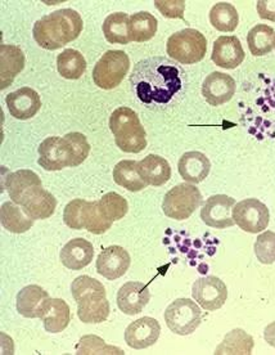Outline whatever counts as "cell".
<instances>
[{"label":"cell","instance_id":"21","mask_svg":"<svg viewBox=\"0 0 275 355\" xmlns=\"http://www.w3.org/2000/svg\"><path fill=\"white\" fill-rule=\"evenodd\" d=\"M25 67V54L17 45H0V75L1 89L10 87L15 78Z\"/></svg>","mask_w":275,"mask_h":355},{"label":"cell","instance_id":"12","mask_svg":"<svg viewBox=\"0 0 275 355\" xmlns=\"http://www.w3.org/2000/svg\"><path fill=\"white\" fill-rule=\"evenodd\" d=\"M160 334L159 320L151 317H143L127 326L125 331V343L132 349L142 350L154 345L160 338Z\"/></svg>","mask_w":275,"mask_h":355},{"label":"cell","instance_id":"16","mask_svg":"<svg viewBox=\"0 0 275 355\" xmlns=\"http://www.w3.org/2000/svg\"><path fill=\"white\" fill-rule=\"evenodd\" d=\"M6 103L8 106L9 114L17 120L33 119L42 107L39 93L28 87L9 93L6 97Z\"/></svg>","mask_w":275,"mask_h":355},{"label":"cell","instance_id":"44","mask_svg":"<svg viewBox=\"0 0 275 355\" xmlns=\"http://www.w3.org/2000/svg\"><path fill=\"white\" fill-rule=\"evenodd\" d=\"M264 338L270 347H275V322L267 324L264 331Z\"/></svg>","mask_w":275,"mask_h":355},{"label":"cell","instance_id":"14","mask_svg":"<svg viewBox=\"0 0 275 355\" xmlns=\"http://www.w3.org/2000/svg\"><path fill=\"white\" fill-rule=\"evenodd\" d=\"M236 93V81L231 75L213 71L204 79L202 96L206 102L213 107L222 106L229 102Z\"/></svg>","mask_w":275,"mask_h":355},{"label":"cell","instance_id":"32","mask_svg":"<svg viewBox=\"0 0 275 355\" xmlns=\"http://www.w3.org/2000/svg\"><path fill=\"white\" fill-rule=\"evenodd\" d=\"M57 70L67 80H78L87 70L84 55L76 49H66L57 57Z\"/></svg>","mask_w":275,"mask_h":355},{"label":"cell","instance_id":"26","mask_svg":"<svg viewBox=\"0 0 275 355\" xmlns=\"http://www.w3.org/2000/svg\"><path fill=\"white\" fill-rule=\"evenodd\" d=\"M111 311L106 295H94L78 302V317L84 323H102Z\"/></svg>","mask_w":275,"mask_h":355},{"label":"cell","instance_id":"31","mask_svg":"<svg viewBox=\"0 0 275 355\" xmlns=\"http://www.w3.org/2000/svg\"><path fill=\"white\" fill-rule=\"evenodd\" d=\"M159 22L150 12L134 13L129 22V35L132 42L144 43L151 40L157 33Z\"/></svg>","mask_w":275,"mask_h":355},{"label":"cell","instance_id":"23","mask_svg":"<svg viewBox=\"0 0 275 355\" xmlns=\"http://www.w3.org/2000/svg\"><path fill=\"white\" fill-rule=\"evenodd\" d=\"M138 171L148 186H163L171 178L169 162L159 155H148L142 161H138Z\"/></svg>","mask_w":275,"mask_h":355},{"label":"cell","instance_id":"40","mask_svg":"<svg viewBox=\"0 0 275 355\" xmlns=\"http://www.w3.org/2000/svg\"><path fill=\"white\" fill-rule=\"evenodd\" d=\"M87 205V200L76 198L72 200L71 202L66 205L64 213H63V220L64 224L71 230H85L84 225V209Z\"/></svg>","mask_w":275,"mask_h":355},{"label":"cell","instance_id":"10","mask_svg":"<svg viewBox=\"0 0 275 355\" xmlns=\"http://www.w3.org/2000/svg\"><path fill=\"white\" fill-rule=\"evenodd\" d=\"M192 295L204 311H218L228 299V288L220 278L210 275L195 281L192 287Z\"/></svg>","mask_w":275,"mask_h":355},{"label":"cell","instance_id":"18","mask_svg":"<svg viewBox=\"0 0 275 355\" xmlns=\"http://www.w3.org/2000/svg\"><path fill=\"white\" fill-rule=\"evenodd\" d=\"M6 189L10 200L15 204H25L27 197L36 191L39 187H43L39 175L33 170H18L6 178Z\"/></svg>","mask_w":275,"mask_h":355},{"label":"cell","instance_id":"13","mask_svg":"<svg viewBox=\"0 0 275 355\" xmlns=\"http://www.w3.org/2000/svg\"><path fill=\"white\" fill-rule=\"evenodd\" d=\"M132 259L121 246H109L103 250L97 259V272L109 281L121 278L129 270Z\"/></svg>","mask_w":275,"mask_h":355},{"label":"cell","instance_id":"2","mask_svg":"<svg viewBox=\"0 0 275 355\" xmlns=\"http://www.w3.org/2000/svg\"><path fill=\"white\" fill-rule=\"evenodd\" d=\"M82 26V18L76 10L60 9L36 21L33 34L39 46L55 51L78 39Z\"/></svg>","mask_w":275,"mask_h":355},{"label":"cell","instance_id":"30","mask_svg":"<svg viewBox=\"0 0 275 355\" xmlns=\"http://www.w3.org/2000/svg\"><path fill=\"white\" fill-rule=\"evenodd\" d=\"M114 180L130 192H139L148 186L138 171V161H120L114 169Z\"/></svg>","mask_w":275,"mask_h":355},{"label":"cell","instance_id":"34","mask_svg":"<svg viewBox=\"0 0 275 355\" xmlns=\"http://www.w3.org/2000/svg\"><path fill=\"white\" fill-rule=\"evenodd\" d=\"M210 22L222 33H233L240 22L238 12L231 3H218L210 10Z\"/></svg>","mask_w":275,"mask_h":355},{"label":"cell","instance_id":"8","mask_svg":"<svg viewBox=\"0 0 275 355\" xmlns=\"http://www.w3.org/2000/svg\"><path fill=\"white\" fill-rule=\"evenodd\" d=\"M233 219L242 231L260 233L267 230L270 214L267 205L258 198H246L234 206Z\"/></svg>","mask_w":275,"mask_h":355},{"label":"cell","instance_id":"19","mask_svg":"<svg viewBox=\"0 0 275 355\" xmlns=\"http://www.w3.org/2000/svg\"><path fill=\"white\" fill-rule=\"evenodd\" d=\"M49 299V293L43 287L30 284L18 293L16 308L25 318H42Z\"/></svg>","mask_w":275,"mask_h":355},{"label":"cell","instance_id":"6","mask_svg":"<svg viewBox=\"0 0 275 355\" xmlns=\"http://www.w3.org/2000/svg\"><path fill=\"white\" fill-rule=\"evenodd\" d=\"M130 70V58L123 51H108L102 55L93 70L96 85L105 90L115 89Z\"/></svg>","mask_w":275,"mask_h":355},{"label":"cell","instance_id":"43","mask_svg":"<svg viewBox=\"0 0 275 355\" xmlns=\"http://www.w3.org/2000/svg\"><path fill=\"white\" fill-rule=\"evenodd\" d=\"M258 13L263 19L275 22V0L258 1Z\"/></svg>","mask_w":275,"mask_h":355},{"label":"cell","instance_id":"45","mask_svg":"<svg viewBox=\"0 0 275 355\" xmlns=\"http://www.w3.org/2000/svg\"><path fill=\"white\" fill-rule=\"evenodd\" d=\"M274 48H275V40H274Z\"/></svg>","mask_w":275,"mask_h":355},{"label":"cell","instance_id":"39","mask_svg":"<svg viewBox=\"0 0 275 355\" xmlns=\"http://www.w3.org/2000/svg\"><path fill=\"white\" fill-rule=\"evenodd\" d=\"M64 138L71 148L72 168L79 166L89 156L90 144L87 137L81 133H69L64 135Z\"/></svg>","mask_w":275,"mask_h":355},{"label":"cell","instance_id":"38","mask_svg":"<svg viewBox=\"0 0 275 355\" xmlns=\"http://www.w3.org/2000/svg\"><path fill=\"white\" fill-rule=\"evenodd\" d=\"M255 255L261 264H273L275 261V233L265 231L261 233L255 242Z\"/></svg>","mask_w":275,"mask_h":355},{"label":"cell","instance_id":"29","mask_svg":"<svg viewBox=\"0 0 275 355\" xmlns=\"http://www.w3.org/2000/svg\"><path fill=\"white\" fill-rule=\"evenodd\" d=\"M254 347L255 341L252 336L243 329H236L227 334L222 344L216 347L215 354L249 355L252 354Z\"/></svg>","mask_w":275,"mask_h":355},{"label":"cell","instance_id":"9","mask_svg":"<svg viewBox=\"0 0 275 355\" xmlns=\"http://www.w3.org/2000/svg\"><path fill=\"white\" fill-rule=\"evenodd\" d=\"M39 165L48 171L72 168V152L66 138L49 137L39 146Z\"/></svg>","mask_w":275,"mask_h":355},{"label":"cell","instance_id":"22","mask_svg":"<svg viewBox=\"0 0 275 355\" xmlns=\"http://www.w3.org/2000/svg\"><path fill=\"white\" fill-rule=\"evenodd\" d=\"M60 257L66 268L71 270H80L91 263L94 258V248L88 240L73 239L64 245Z\"/></svg>","mask_w":275,"mask_h":355},{"label":"cell","instance_id":"24","mask_svg":"<svg viewBox=\"0 0 275 355\" xmlns=\"http://www.w3.org/2000/svg\"><path fill=\"white\" fill-rule=\"evenodd\" d=\"M40 320L49 334H60L67 329L71 320V311L67 302L62 299H49Z\"/></svg>","mask_w":275,"mask_h":355},{"label":"cell","instance_id":"33","mask_svg":"<svg viewBox=\"0 0 275 355\" xmlns=\"http://www.w3.org/2000/svg\"><path fill=\"white\" fill-rule=\"evenodd\" d=\"M275 33L273 27L267 25H256L249 30L247 35L251 53L256 57L269 54L274 48Z\"/></svg>","mask_w":275,"mask_h":355},{"label":"cell","instance_id":"41","mask_svg":"<svg viewBox=\"0 0 275 355\" xmlns=\"http://www.w3.org/2000/svg\"><path fill=\"white\" fill-rule=\"evenodd\" d=\"M76 354H124L123 350L107 347L105 341L97 336H84L81 338Z\"/></svg>","mask_w":275,"mask_h":355},{"label":"cell","instance_id":"42","mask_svg":"<svg viewBox=\"0 0 275 355\" xmlns=\"http://www.w3.org/2000/svg\"><path fill=\"white\" fill-rule=\"evenodd\" d=\"M154 7L159 9L166 18H184L186 1H183V0H178V1L156 0Z\"/></svg>","mask_w":275,"mask_h":355},{"label":"cell","instance_id":"27","mask_svg":"<svg viewBox=\"0 0 275 355\" xmlns=\"http://www.w3.org/2000/svg\"><path fill=\"white\" fill-rule=\"evenodd\" d=\"M0 218H1V225L7 231L17 233V234L28 231L35 222L27 216L19 205L15 204L13 201H8L1 205Z\"/></svg>","mask_w":275,"mask_h":355},{"label":"cell","instance_id":"4","mask_svg":"<svg viewBox=\"0 0 275 355\" xmlns=\"http://www.w3.org/2000/svg\"><path fill=\"white\" fill-rule=\"evenodd\" d=\"M170 57L181 64L201 62L207 52V39L195 28H184L170 36L166 44Z\"/></svg>","mask_w":275,"mask_h":355},{"label":"cell","instance_id":"11","mask_svg":"<svg viewBox=\"0 0 275 355\" xmlns=\"http://www.w3.org/2000/svg\"><path fill=\"white\" fill-rule=\"evenodd\" d=\"M236 200L227 195H215L207 198L201 209V219L206 225L215 230H225L233 227V209Z\"/></svg>","mask_w":275,"mask_h":355},{"label":"cell","instance_id":"35","mask_svg":"<svg viewBox=\"0 0 275 355\" xmlns=\"http://www.w3.org/2000/svg\"><path fill=\"white\" fill-rule=\"evenodd\" d=\"M114 222L109 220L102 211L99 202L93 201L85 205L84 209V225L85 230L93 234H103L108 230H111Z\"/></svg>","mask_w":275,"mask_h":355},{"label":"cell","instance_id":"17","mask_svg":"<svg viewBox=\"0 0 275 355\" xmlns=\"http://www.w3.org/2000/svg\"><path fill=\"white\" fill-rule=\"evenodd\" d=\"M151 300V293L147 284L127 282L117 293V306L126 315H136Z\"/></svg>","mask_w":275,"mask_h":355},{"label":"cell","instance_id":"36","mask_svg":"<svg viewBox=\"0 0 275 355\" xmlns=\"http://www.w3.org/2000/svg\"><path fill=\"white\" fill-rule=\"evenodd\" d=\"M98 202L103 214L112 222L121 220L129 211L127 201L116 192H108Z\"/></svg>","mask_w":275,"mask_h":355},{"label":"cell","instance_id":"20","mask_svg":"<svg viewBox=\"0 0 275 355\" xmlns=\"http://www.w3.org/2000/svg\"><path fill=\"white\" fill-rule=\"evenodd\" d=\"M178 170L179 174L186 182L190 184H198L209 177L211 162L202 152H186L179 160Z\"/></svg>","mask_w":275,"mask_h":355},{"label":"cell","instance_id":"28","mask_svg":"<svg viewBox=\"0 0 275 355\" xmlns=\"http://www.w3.org/2000/svg\"><path fill=\"white\" fill-rule=\"evenodd\" d=\"M129 22L130 17L124 12L109 15L102 26L107 42L111 44H129L132 42L129 35Z\"/></svg>","mask_w":275,"mask_h":355},{"label":"cell","instance_id":"5","mask_svg":"<svg viewBox=\"0 0 275 355\" xmlns=\"http://www.w3.org/2000/svg\"><path fill=\"white\" fill-rule=\"evenodd\" d=\"M202 195L195 184L181 183L165 195L162 210L168 218L186 220L202 205Z\"/></svg>","mask_w":275,"mask_h":355},{"label":"cell","instance_id":"15","mask_svg":"<svg viewBox=\"0 0 275 355\" xmlns=\"http://www.w3.org/2000/svg\"><path fill=\"white\" fill-rule=\"evenodd\" d=\"M245 57L246 53L237 36H220L213 43L211 60L219 67L234 70L245 61Z\"/></svg>","mask_w":275,"mask_h":355},{"label":"cell","instance_id":"3","mask_svg":"<svg viewBox=\"0 0 275 355\" xmlns=\"http://www.w3.org/2000/svg\"><path fill=\"white\" fill-rule=\"evenodd\" d=\"M109 129L117 147L126 153H139L147 147V134L138 114L129 107H118L109 117Z\"/></svg>","mask_w":275,"mask_h":355},{"label":"cell","instance_id":"7","mask_svg":"<svg viewBox=\"0 0 275 355\" xmlns=\"http://www.w3.org/2000/svg\"><path fill=\"white\" fill-rule=\"evenodd\" d=\"M165 322L170 331L179 336H186L199 327L202 311L190 299H177L166 308Z\"/></svg>","mask_w":275,"mask_h":355},{"label":"cell","instance_id":"25","mask_svg":"<svg viewBox=\"0 0 275 355\" xmlns=\"http://www.w3.org/2000/svg\"><path fill=\"white\" fill-rule=\"evenodd\" d=\"M21 207L33 220H44L53 215L57 207V200L51 192L45 191L42 187Z\"/></svg>","mask_w":275,"mask_h":355},{"label":"cell","instance_id":"37","mask_svg":"<svg viewBox=\"0 0 275 355\" xmlns=\"http://www.w3.org/2000/svg\"><path fill=\"white\" fill-rule=\"evenodd\" d=\"M72 296L75 302H79L82 299H87L94 295H106L105 286L97 281L96 278H91L89 275H80L71 284Z\"/></svg>","mask_w":275,"mask_h":355},{"label":"cell","instance_id":"1","mask_svg":"<svg viewBox=\"0 0 275 355\" xmlns=\"http://www.w3.org/2000/svg\"><path fill=\"white\" fill-rule=\"evenodd\" d=\"M186 71L166 57L145 58L129 78L136 98L147 106H166L184 88Z\"/></svg>","mask_w":275,"mask_h":355}]
</instances>
